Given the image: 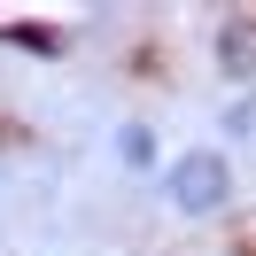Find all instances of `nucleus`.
Instances as JSON below:
<instances>
[{"instance_id":"2","label":"nucleus","mask_w":256,"mask_h":256,"mask_svg":"<svg viewBox=\"0 0 256 256\" xmlns=\"http://www.w3.org/2000/svg\"><path fill=\"white\" fill-rule=\"evenodd\" d=\"M218 70H225L233 86L256 78V16H225V24H218Z\"/></svg>"},{"instance_id":"1","label":"nucleus","mask_w":256,"mask_h":256,"mask_svg":"<svg viewBox=\"0 0 256 256\" xmlns=\"http://www.w3.org/2000/svg\"><path fill=\"white\" fill-rule=\"evenodd\" d=\"M163 186H171V202L186 210V218H218V210L233 202V171H225L218 148H186V156L163 171Z\"/></svg>"},{"instance_id":"4","label":"nucleus","mask_w":256,"mask_h":256,"mask_svg":"<svg viewBox=\"0 0 256 256\" xmlns=\"http://www.w3.org/2000/svg\"><path fill=\"white\" fill-rule=\"evenodd\" d=\"M225 132H233V140H248V132H256V101H248V94L225 109Z\"/></svg>"},{"instance_id":"3","label":"nucleus","mask_w":256,"mask_h":256,"mask_svg":"<svg viewBox=\"0 0 256 256\" xmlns=\"http://www.w3.org/2000/svg\"><path fill=\"white\" fill-rule=\"evenodd\" d=\"M116 156L148 171V163H156V132H148V124H124V132H116Z\"/></svg>"}]
</instances>
